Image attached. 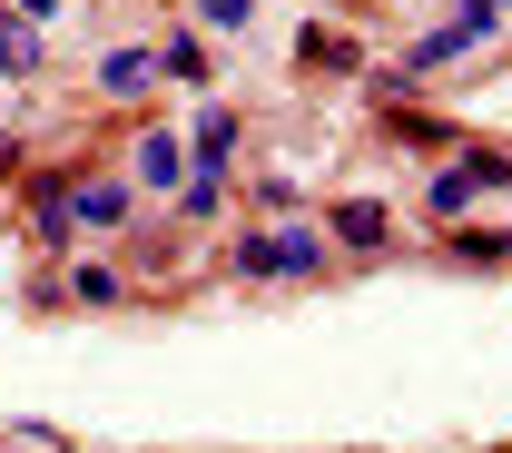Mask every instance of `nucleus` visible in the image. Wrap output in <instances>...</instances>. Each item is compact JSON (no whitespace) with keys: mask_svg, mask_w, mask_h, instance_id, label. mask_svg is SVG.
<instances>
[{"mask_svg":"<svg viewBox=\"0 0 512 453\" xmlns=\"http://www.w3.org/2000/svg\"><path fill=\"white\" fill-rule=\"evenodd\" d=\"M483 188H512V158H503V148H483V158L444 168V178H434V217H453L463 197H483Z\"/></svg>","mask_w":512,"mask_h":453,"instance_id":"f257e3e1","label":"nucleus"},{"mask_svg":"<svg viewBox=\"0 0 512 453\" xmlns=\"http://www.w3.org/2000/svg\"><path fill=\"white\" fill-rule=\"evenodd\" d=\"M237 266H247V276H306V266H316V237H247Z\"/></svg>","mask_w":512,"mask_h":453,"instance_id":"f03ea898","label":"nucleus"},{"mask_svg":"<svg viewBox=\"0 0 512 453\" xmlns=\"http://www.w3.org/2000/svg\"><path fill=\"white\" fill-rule=\"evenodd\" d=\"M335 237L375 257V247H384V207H375V197H345V207H335Z\"/></svg>","mask_w":512,"mask_h":453,"instance_id":"7ed1b4c3","label":"nucleus"},{"mask_svg":"<svg viewBox=\"0 0 512 453\" xmlns=\"http://www.w3.org/2000/svg\"><path fill=\"white\" fill-rule=\"evenodd\" d=\"M99 79H109V89H148V79H158V60H148V50H109V60H99Z\"/></svg>","mask_w":512,"mask_h":453,"instance_id":"20e7f679","label":"nucleus"},{"mask_svg":"<svg viewBox=\"0 0 512 453\" xmlns=\"http://www.w3.org/2000/svg\"><path fill=\"white\" fill-rule=\"evenodd\" d=\"M227 148H237V119H227V109H207V119H197V158H207V178L227 168Z\"/></svg>","mask_w":512,"mask_h":453,"instance_id":"39448f33","label":"nucleus"},{"mask_svg":"<svg viewBox=\"0 0 512 453\" xmlns=\"http://www.w3.org/2000/svg\"><path fill=\"white\" fill-rule=\"evenodd\" d=\"M0 69H10V79H30V69H40V40H30L10 10H0Z\"/></svg>","mask_w":512,"mask_h":453,"instance_id":"423d86ee","label":"nucleus"},{"mask_svg":"<svg viewBox=\"0 0 512 453\" xmlns=\"http://www.w3.org/2000/svg\"><path fill=\"white\" fill-rule=\"evenodd\" d=\"M69 217H79V227H119V217H128V188H79Z\"/></svg>","mask_w":512,"mask_h":453,"instance_id":"0eeeda50","label":"nucleus"},{"mask_svg":"<svg viewBox=\"0 0 512 453\" xmlns=\"http://www.w3.org/2000/svg\"><path fill=\"white\" fill-rule=\"evenodd\" d=\"M178 158H188V148H178V138H148V158H138V168H148V178H158V188H168V178H178Z\"/></svg>","mask_w":512,"mask_h":453,"instance_id":"6e6552de","label":"nucleus"},{"mask_svg":"<svg viewBox=\"0 0 512 453\" xmlns=\"http://www.w3.org/2000/svg\"><path fill=\"white\" fill-rule=\"evenodd\" d=\"M306 60H325V69H355V50H345L335 30H306Z\"/></svg>","mask_w":512,"mask_h":453,"instance_id":"1a4fd4ad","label":"nucleus"},{"mask_svg":"<svg viewBox=\"0 0 512 453\" xmlns=\"http://www.w3.org/2000/svg\"><path fill=\"white\" fill-rule=\"evenodd\" d=\"M197 10H207L217 30H237V20H247V0H197Z\"/></svg>","mask_w":512,"mask_h":453,"instance_id":"9d476101","label":"nucleus"},{"mask_svg":"<svg viewBox=\"0 0 512 453\" xmlns=\"http://www.w3.org/2000/svg\"><path fill=\"white\" fill-rule=\"evenodd\" d=\"M20 10H60V0H20Z\"/></svg>","mask_w":512,"mask_h":453,"instance_id":"9b49d317","label":"nucleus"},{"mask_svg":"<svg viewBox=\"0 0 512 453\" xmlns=\"http://www.w3.org/2000/svg\"><path fill=\"white\" fill-rule=\"evenodd\" d=\"M483 10H512V0H483Z\"/></svg>","mask_w":512,"mask_h":453,"instance_id":"f8f14e48","label":"nucleus"}]
</instances>
